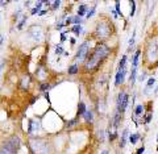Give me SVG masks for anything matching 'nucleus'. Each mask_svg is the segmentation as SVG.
Returning <instances> with one entry per match:
<instances>
[{
  "mask_svg": "<svg viewBox=\"0 0 158 154\" xmlns=\"http://www.w3.org/2000/svg\"><path fill=\"white\" fill-rule=\"evenodd\" d=\"M126 134H128V130L124 129V133H123V136H121V141H120V146H121V148H124L125 144H126Z\"/></svg>",
  "mask_w": 158,
  "mask_h": 154,
  "instance_id": "obj_17",
  "label": "nucleus"
},
{
  "mask_svg": "<svg viewBox=\"0 0 158 154\" xmlns=\"http://www.w3.org/2000/svg\"><path fill=\"white\" fill-rule=\"evenodd\" d=\"M134 34H136V32H133V36H132V38L129 40V45H130V48H132L133 44H134Z\"/></svg>",
  "mask_w": 158,
  "mask_h": 154,
  "instance_id": "obj_32",
  "label": "nucleus"
},
{
  "mask_svg": "<svg viewBox=\"0 0 158 154\" xmlns=\"http://www.w3.org/2000/svg\"><path fill=\"white\" fill-rule=\"evenodd\" d=\"M86 111H87L86 104H84L83 102H79V105H78V116H83Z\"/></svg>",
  "mask_w": 158,
  "mask_h": 154,
  "instance_id": "obj_12",
  "label": "nucleus"
},
{
  "mask_svg": "<svg viewBox=\"0 0 158 154\" xmlns=\"http://www.w3.org/2000/svg\"><path fill=\"white\" fill-rule=\"evenodd\" d=\"M158 54V42H152L148 45V50H146V55L149 59H152L153 57H157Z\"/></svg>",
  "mask_w": 158,
  "mask_h": 154,
  "instance_id": "obj_5",
  "label": "nucleus"
},
{
  "mask_svg": "<svg viewBox=\"0 0 158 154\" xmlns=\"http://www.w3.org/2000/svg\"><path fill=\"white\" fill-rule=\"evenodd\" d=\"M134 12H136V1H134V0H132V1H130V17H133L134 16Z\"/></svg>",
  "mask_w": 158,
  "mask_h": 154,
  "instance_id": "obj_20",
  "label": "nucleus"
},
{
  "mask_svg": "<svg viewBox=\"0 0 158 154\" xmlns=\"http://www.w3.org/2000/svg\"><path fill=\"white\" fill-rule=\"evenodd\" d=\"M80 21H82V18H80L78 15L72 17V24H74V25H80Z\"/></svg>",
  "mask_w": 158,
  "mask_h": 154,
  "instance_id": "obj_23",
  "label": "nucleus"
},
{
  "mask_svg": "<svg viewBox=\"0 0 158 154\" xmlns=\"http://www.w3.org/2000/svg\"><path fill=\"white\" fill-rule=\"evenodd\" d=\"M136 72H137V68H133L132 67V71H130V76H129V80L130 83H134V80H136Z\"/></svg>",
  "mask_w": 158,
  "mask_h": 154,
  "instance_id": "obj_18",
  "label": "nucleus"
},
{
  "mask_svg": "<svg viewBox=\"0 0 158 154\" xmlns=\"http://www.w3.org/2000/svg\"><path fill=\"white\" fill-rule=\"evenodd\" d=\"M138 79H140V82H142V80H145V79H146V75H145V74H142Z\"/></svg>",
  "mask_w": 158,
  "mask_h": 154,
  "instance_id": "obj_39",
  "label": "nucleus"
},
{
  "mask_svg": "<svg viewBox=\"0 0 158 154\" xmlns=\"http://www.w3.org/2000/svg\"><path fill=\"white\" fill-rule=\"evenodd\" d=\"M140 54H141V50H137L133 55V63H132V67L133 68H137V65H138V59H140Z\"/></svg>",
  "mask_w": 158,
  "mask_h": 154,
  "instance_id": "obj_11",
  "label": "nucleus"
},
{
  "mask_svg": "<svg viewBox=\"0 0 158 154\" xmlns=\"http://www.w3.org/2000/svg\"><path fill=\"white\" fill-rule=\"evenodd\" d=\"M7 3H8V1H0V5L4 7V5H7Z\"/></svg>",
  "mask_w": 158,
  "mask_h": 154,
  "instance_id": "obj_41",
  "label": "nucleus"
},
{
  "mask_svg": "<svg viewBox=\"0 0 158 154\" xmlns=\"http://www.w3.org/2000/svg\"><path fill=\"white\" fill-rule=\"evenodd\" d=\"M53 3H54V4H53V9H57L61 5V3H62V1H61V0H55V1H53Z\"/></svg>",
  "mask_w": 158,
  "mask_h": 154,
  "instance_id": "obj_28",
  "label": "nucleus"
},
{
  "mask_svg": "<svg viewBox=\"0 0 158 154\" xmlns=\"http://www.w3.org/2000/svg\"><path fill=\"white\" fill-rule=\"evenodd\" d=\"M25 21H26V16H22V18H21V21L18 22V25H17V29H21L22 26H24V24H25Z\"/></svg>",
  "mask_w": 158,
  "mask_h": 154,
  "instance_id": "obj_25",
  "label": "nucleus"
},
{
  "mask_svg": "<svg viewBox=\"0 0 158 154\" xmlns=\"http://www.w3.org/2000/svg\"><path fill=\"white\" fill-rule=\"evenodd\" d=\"M62 51H63V50H62V48H61V46H57V48H55V53H57V54H61Z\"/></svg>",
  "mask_w": 158,
  "mask_h": 154,
  "instance_id": "obj_37",
  "label": "nucleus"
},
{
  "mask_svg": "<svg viewBox=\"0 0 158 154\" xmlns=\"http://www.w3.org/2000/svg\"><path fill=\"white\" fill-rule=\"evenodd\" d=\"M34 102H36V96H33V99H32V100H30V104H33V103H34Z\"/></svg>",
  "mask_w": 158,
  "mask_h": 154,
  "instance_id": "obj_42",
  "label": "nucleus"
},
{
  "mask_svg": "<svg viewBox=\"0 0 158 154\" xmlns=\"http://www.w3.org/2000/svg\"><path fill=\"white\" fill-rule=\"evenodd\" d=\"M38 128H40V122H38L37 120H29V128H28V133H32L33 130H37Z\"/></svg>",
  "mask_w": 158,
  "mask_h": 154,
  "instance_id": "obj_8",
  "label": "nucleus"
},
{
  "mask_svg": "<svg viewBox=\"0 0 158 154\" xmlns=\"http://www.w3.org/2000/svg\"><path fill=\"white\" fill-rule=\"evenodd\" d=\"M115 8H116V12L119 16H123V13L120 12V1H115Z\"/></svg>",
  "mask_w": 158,
  "mask_h": 154,
  "instance_id": "obj_24",
  "label": "nucleus"
},
{
  "mask_svg": "<svg viewBox=\"0 0 158 154\" xmlns=\"http://www.w3.org/2000/svg\"><path fill=\"white\" fill-rule=\"evenodd\" d=\"M108 54H109V48L105 44H103V42H99V44L95 46L94 51L91 53V55L98 59L99 62H102V61L105 59L107 57H108Z\"/></svg>",
  "mask_w": 158,
  "mask_h": 154,
  "instance_id": "obj_1",
  "label": "nucleus"
},
{
  "mask_svg": "<svg viewBox=\"0 0 158 154\" xmlns=\"http://www.w3.org/2000/svg\"><path fill=\"white\" fill-rule=\"evenodd\" d=\"M150 120H152V113H148V115H146V117H145V122H149Z\"/></svg>",
  "mask_w": 158,
  "mask_h": 154,
  "instance_id": "obj_34",
  "label": "nucleus"
},
{
  "mask_svg": "<svg viewBox=\"0 0 158 154\" xmlns=\"http://www.w3.org/2000/svg\"><path fill=\"white\" fill-rule=\"evenodd\" d=\"M119 122H120V112L116 111V115H115V120H113V126H117Z\"/></svg>",
  "mask_w": 158,
  "mask_h": 154,
  "instance_id": "obj_21",
  "label": "nucleus"
},
{
  "mask_svg": "<svg viewBox=\"0 0 158 154\" xmlns=\"http://www.w3.org/2000/svg\"><path fill=\"white\" fill-rule=\"evenodd\" d=\"M144 153H145V146L142 145L140 149H137V153H136V154H144Z\"/></svg>",
  "mask_w": 158,
  "mask_h": 154,
  "instance_id": "obj_30",
  "label": "nucleus"
},
{
  "mask_svg": "<svg viewBox=\"0 0 158 154\" xmlns=\"http://www.w3.org/2000/svg\"><path fill=\"white\" fill-rule=\"evenodd\" d=\"M96 36L99 38H108L109 34H111V28H109V24H107V22H99L98 26H96V30H95Z\"/></svg>",
  "mask_w": 158,
  "mask_h": 154,
  "instance_id": "obj_2",
  "label": "nucleus"
},
{
  "mask_svg": "<svg viewBox=\"0 0 158 154\" xmlns=\"http://www.w3.org/2000/svg\"><path fill=\"white\" fill-rule=\"evenodd\" d=\"M88 51H90V45H88V41H84L83 44L79 46L78 51H76L75 59L79 61V62H83V61H86L87 57H88Z\"/></svg>",
  "mask_w": 158,
  "mask_h": 154,
  "instance_id": "obj_3",
  "label": "nucleus"
},
{
  "mask_svg": "<svg viewBox=\"0 0 158 154\" xmlns=\"http://www.w3.org/2000/svg\"><path fill=\"white\" fill-rule=\"evenodd\" d=\"M65 40H66V33H62V34H61V41H65Z\"/></svg>",
  "mask_w": 158,
  "mask_h": 154,
  "instance_id": "obj_38",
  "label": "nucleus"
},
{
  "mask_svg": "<svg viewBox=\"0 0 158 154\" xmlns=\"http://www.w3.org/2000/svg\"><path fill=\"white\" fill-rule=\"evenodd\" d=\"M46 13H48L46 11H40V13H38V15H40V16H44V15H46Z\"/></svg>",
  "mask_w": 158,
  "mask_h": 154,
  "instance_id": "obj_40",
  "label": "nucleus"
},
{
  "mask_svg": "<svg viewBox=\"0 0 158 154\" xmlns=\"http://www.w3.org/2000/svg\"><path fill=\"white\" fill-rule=\"evenodd\" d=\"M125 63H126V55H123L120 63H119V68H125Z\"/></svg>",
  "mask_w": 158,
  "mask_h": 154,
  "instance_id": "obj_22",
  "label": "nucleus"
},
{
  "mask_svg": "<svg viewBox=\"0 0 158 154\" xmlns=\"http://www.w3.org/2000/svg\"><path fill=\"white\" fill-rule=\"evenodd\" d=\"M154 83H156V79H154V78H149V80H148V88H150Z\"/></svg>",
  "mask_w": 158,
  "mask_h": 154,
  "instance_id": "obj_29",
  "label": "nucleus"
},
{
  "mask_svg": "<svg viewBox=\"0 0 158 154\" xmlns=\"http://www.w3.org/2000/svg\"><path fill=\"white\" fill-rule=\"evenodd\" d=\"M83 117H84V121L86 122H92V120H94V115H92V111L91 109H87L86 112H84V115H83Z\"/></svg>",
  "mask_w": 158,
  "mask_h": 154,
  "instance_id": "obj_10",
  "label": "nucleus"
},
{
  "mask_svg": "<svg viewBox=\"0 0 158 154\" xmlns=\"http://www.w3.org/2000/svg\"><path fill=\"white\" fill-rule=\"evenodd\" d=\"M128 102H129V96L125 92H120L117 98V112H125L126 107H128Z\"/></svg>",
  "mask_w": 158,
  "mask_h": 154,
  "instance_id": "obj_4",
  "label": "nucleus"
},
{
  "mask_svg": "<svg viewBox=\"0 0 158 154\" xmlns=\"http://www.w3.org/2000/svg\"><path fill=\"white\" fill-rule=\"evenodd\" d=\"M7 144H8L9 146H12L13 149H18V146H20V137L18 136H12L9 137V140L7 141Z\"/></svg>",
  "mask_w": 158,
  "mask_h": 154,
  "instance_id": "obj_7",
  "label": "nucleus"
},
{
  "mask_svg": "<svg viewBox=\"0 0 158 154\" xmlns=\"http://www.w3.org/2000/svg\"><path fill=\"white\" fill-rule=\"evenodd\" d=\"M42 4H44V1H37V4H36V7H34V8H37L38 11H40L41 7H42Z\"/></svg>",
  "mask_w": 158,
  "mask_h": 154,
  "instance_id": "obj_33",
  "label": "nucleus"
},
{
  "mask_svg": "<svg viewBox=\"0 0 158 154\" xmlns=\"http://www.w3.org/2000/svg\"><path fill=\"white\" fill-rule=\"evenodd\" d=\"M70 42L71 44H75V38H70Z\"/></svg>",
  "mask_w": 158,
  "mask_h": 154,
  "instance_id": "obj_43",
  "label": "nucleus"
},
{
  "mask_svg": "<svg viewBox=\"0 0 158 154\" xmlns=\"http://www.w3.org/2000/svg\"><path fill=\"white\" fill-rule=\"evenodd\" d=\"M71 22H72V17H67L66 18V21H65V25H69V24H71Z\"/></svg>",
  "mask_w": 158,
  "mask_h": 154,
  "instance_id": "obj_35",
  "label": "nucleus"
},
{
  "mask_svg": "<svg viewBox=\"0 0 158 154\" xmlns=\"http://www.w3.org/2000/svg\"><path fill=\"white\" fill-rule=\"evenodd\" d=\"M29 83H30V78H29L28 75H25V76H22V79H21L20 87L22 88V90H28V86H29Z\"/></svg>",
  "mask_w": 158,
  "mask_h": 154,
  "instance_id": "obj_9",
  "label": "nucleus"
},
{
  "mask_svg": "<svg viewBox=\"0 0 158 154\" xmlns=\"http://www.w3.org/2000/svg\"><path fill=\"white\" fill-rule=\"evenodd\" d=\"M1 67H3V63H0V70H1Z\"/></svg>",
  "mask_w": 158,
  "mask_h": 154,
  "instance_id": "obj_45",
  "label": "nucleus"
},
{
  "mask_svg": "<svg viewBox=\"0 0 158 154\" xmlns=\"http://www.w3.org/2000/svg\"><path fill=\"white\" fill-rule=\"evenodd\" d=\"M49 87H50V86H49L48 83H42V84H41V87H40V90H41V91H48V90H49Z\"/></svg>",
  "mask_w": 158,
  "mask_h": 154,
  "instance_id": "obj_27",
  "label": "nucleus"
},
{
  "mask_svg": "<svg viewBox=\"0 0 158 154\" xmlns=\"http://www.w3.org/2000/svg\"><path fill=\"white\" fill-rule=\"evenodd\" d=\"M79 121V119H74V120H71L70 122H67V126H71V125H74V124H76V122Z\"/></svg>",
  "mask_w": 158,
  "mask_h": 154,
  "instance_id": "obj_31",
  "label": "nucleus"
},
{
  "mask_svg": "<svg viewBox=\"0 0 158 154\" xmlns=\"http://www.w3.org/2000/svg\"><path fill=\"white\" fill-rule=\"evenodd\" d=\"M94 13H95V7H92V8L87 12V18H90V17H92L94 16Z\"/></svg>",
  "mask_w": 158,
  "mask_h": 154,
  "instance_id": "obj_26",
  "label": "nucleus"
},
{
  "mask_svg": "<svg viewBox=\"0 0 158 154\" xmlns=\"http://www.w3.org/2000/svg\"><path fill=\"white\" fill-rule=\"evenodd\" d=\"M138 140H140V134H138V133H133V134H130V136H129V142L132 145H134Z\"/></svg>",
  "mask_w": 158,
  "mask_h": 154,
  "instance_id": "obj_14",
  "label": "nucleus"
},
{
  "mask_svg": "<svg viewBox=\"0 0 158 154\" xmlns=\"http://www.w3.org/2000/svg\"><path fill=\"white\" fill-rule=\"evenodd\" d=\"M86 11H87V5L86 4H82V5L79 7V9H78V16L79 17L84 16V15H86Z\"/></svg>",
  "mask_w": 158,
  "mask_h": 154,
  "instance_id": "obj_15",
  "label": "nucleus"
},
{
  "mask_svg": "<svg viewBox=\"0 0 158 154\" xmlns=\"http://www.w3.org/2000/svg\"><path fill=\"white\" fill-rule=\"evenodd\" d=\"M142 112H144V105H137L136 108H134V115L136 116H140V115H142Z\"/></svg>",
  "mask_w": 158,
  "mask_h": 154,
  "instance_id": "obj_19",
  "label": "nucleus"
},
{
  "mask_svg": "<svg viewBox=\"0 0 158 154\" xmlns=\"http://www.w3.org/2000/svg\"><path fill=\"white\" fill-rule=\"evenodd\" d=\"M67 71H69V74H70V75H75L76 72L79 71V66H78L76 63H74V65H71V66L69 67Z\"/></svg>",
  "mask_w": 158,
  "mask_h": 154,
  "instance_id": "obj_13",
  "label": "nucleus"
},
{
  "mask_svg": "<svg viewBox=\"0 0 158 154\" xmlns=\"http://www.w3.org/2000/svg\"><path fill=\"white\" fill-rule=\"evenodd\" d=\"M63 26H66V25H65V24H63V22H59V24H57V26H55V28H57V29H58V30H61V29H62V28H63Z\"/></svg>",
  "mask_w": 158,
  "mask_h": 154,
  "instance_id": "obj_36",
  "label": "nucleus"
},
{
  "mask_svg": "<svg viewBox=\"0 0 158 154\" xmlns=\"http://www.w3.org/2000/svg\"><path fill=\"white\" fill-rule=\"evenodd\" d=\"M71 32L75 33L76 36H79V33L82 32V25H72L71 26Z\"/></svg>",
  "mask_w": 158,
  "mask_h": 154,
  "instance_id": "obj_16",
  "label": "nucleus"
},
{
  "mask_svg": "<svg viewBox=\"0 0 158 154\" xmlns=\"http://www.w3.org/2000/svg\"><path fill=\"white\" fill-rule=\"evenodd\" d=\"M125 72H126L125 68H117V74H116V78H115V84L116 86H120V84L124 83Z\"/></svg>",
  "mask_w": 158,
  "mask_h": 154,
  "instance_id": "obj_6",
  "label": "nucleus"
},
{
  "mask_svg": "<svg viewBox=\"0 0 158 154\" xmlns=\"http://www.w3.org/2000/svg\"><path fill=\"white\" fill-rule=\"evenodd\" d=\"M102 154H108V152H107V150H104V152H103Z\"/></svg>",
  "mask_w": 158,
  "mask_h": 154,
  "instance_id": "obj_44",
  "label": "nucleus"
}]
</instances>
